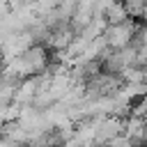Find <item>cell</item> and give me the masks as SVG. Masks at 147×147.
Wrapping results in <instances>:
<instances>
[{"instance_id": "7", "label": "cell", "mask_w": 147, "mask_h": 147, "mask_svg": "<svg viewBox=\"0 0 147 147\" xmlns=\"http://www.w3.org/2000/svg\"><path fill=\"white\" fill-rule=\"evenodd\" d=\"M124 7H126L129 18H142L145 9H147V2L145 0H129V2H124Z\"/></svg>"}, {"instance_id": "10", "label": "cell", "mask_w": 147, "mask_h": 147, "mask_svg": "<svg viewBox=\"0 0 147 147\" xmlns=\"http://www.w3.org/2000/svg\"><path fill=\"white\" fill-rule=\"evenodd\" d=\"M0 71H2V60H0Z\"/></svg>"}, {"instance_id": "6", "label": "cell", "mask_w": 147, "mask_h": 147, "mask_svg": "<svg viewBox=\"0 0 147 147\" xmlns=\"http://www.w3.org/2000/svg\"><path fill=\"white\" fill-rule=\"evenodd\" d=\"M16 87H18V83L7 80V78H2V76H0V108H5V106H11V103H14Z\"/></svg>"}, {"instance_id": "1", "label": "cell", "mask_w": 147, "mask_h": 147, "mask_svg": "<svg viewBox=\"0 0 147 147\" xmlns=\"http://www.w3.org/2000/svg\"><path fill=\"white\" fill-rule=\"evenodd\" d=\"M138 30H140V25L133 18H129V21H124L119 25H108V30L103 32V37H106L110 51H122V48H126V46L133 44Z\"/></svg>"}, {"instance_id": "8", "label": "cell", "mask_w": 147, "mask_h": 147, "mask_svg": "<svg viewBox=\"0 0 147 147\" xmlns=\"http://www.w3.org/2000/svg\"><path fill=\"white\" fill-rule=\"evenodd\" d=\"M119 76H122L124 83H145V80H142V69H140V67H129V69H124Z\"/></svg>"}, {"instance_id": "9", "label": "cell", "mask_w": 147, "mask_h": 147, "mask_svg": "<svg viewBox=\"0 0 147 147\" xmlns=\"http://www.w3.org/2000/svg\"><path fill=\"white\" fill-rule=\"evenodd\" d=\"M142 21H145V23H147V9H145V16H142Z\"/></svg>"}, {"instance_id": "5", "label": "cell", "mask_w": 147, "mask_h": 147, "mask_svg": "<svg viewBox=\"0 0 147 147\" xmlns=\"http://www.w3.org/2000/svg\"><path fill=\"white\" fill-rule=\"evenodd\" d=\"M103 18L108 21V25H119V23L129 21V14H126L124 2H113V0H110V5H108V9H106Z\"/></svg>"}, {"instance_id": "4", "label": "cell", "mask_w": 147, "mask_h": 147, "mask_svg": "<svg viewBox=\"0 0 147 147\" xmlns=\"http://www.w3.org/2000/svg\"><path fill=\"white\" fill-rule=\"evenodd\" d=\"M145 129H147V119L131 115L129 119H124V133H122V136H126V138H129V140H133V142H140V140H142Z\"/></svg>"}, {"instance_id": "2", "label": "cell", "mask_w": 147, "mask_h": 147, "mask_svg": "<svg viewBox=\"0 0 147 147\" xmlns=\"http://www.w3.org/2000/svg\"><path fill=\"white\" fill-rule=\"evenodd\" d=\"M124 133V119L119 117H106L99 129H96V138H94V147L99 145H110L115 138H119Z\"/></svg>"}, {"instance_id": "3", "label": "cell", "mask_w": 147, "mask_h": 147, "mask_svg": "<svg viewBox=\"0 0 147 147\" xmlns=\"http://www.w3.org/2000/svg\"><path fill=\"white\" fill-rule=\"evenodd\" d=\"M74 37H76V32L71 30V25H64V28H57V30H53V32L48 34L46 46H51L55 53H57V51H67L69 44L74 41Z\"/></svg>"}]
</instances>
